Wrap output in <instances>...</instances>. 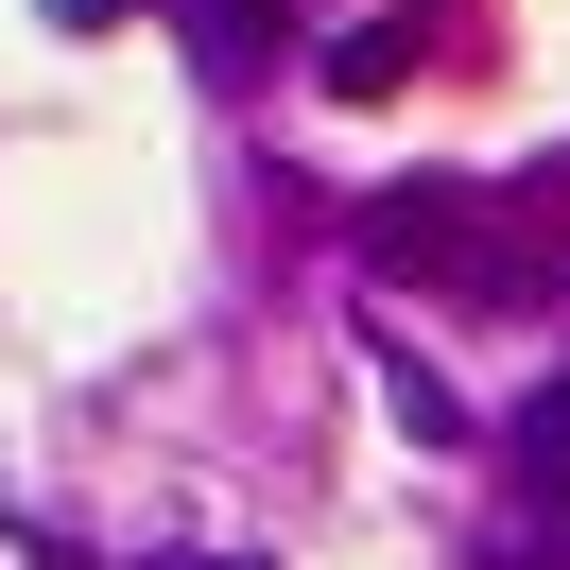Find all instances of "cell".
<instances>
[{
    "label": "cell",
    "mask_w": 570,
    "mask_h": 570,
    "mask_svg": "<svg viewBox=\"0 0 570 570\" xmlns=\"http://www.w3.org/2000/svg\"><path fill=\"white\" fill-rule=\"evenodd\" d=\"M363 259H381V277H450V294H535L553 277V259H519L484 225V190H381V208H363Z\"/></svg>",
    "instance_id": "cell-1"
},
{
    "label": "cell",
    "mask_w": 570,
    "mask_h": 570,
    "mask_svg": "<svg viewBox=\"0 0 570 570\" xmlns=\"http://www.w3.org/2000/svg\"><path fill=\"white\" fill-rule=\"evenodd\" d=\"M501 450H519V484H570V381H535V397H519V432H501Z\"/></svg>",
    "instance_id": "cell-2"
},
{
    "label": "cell",
    "mask_w": 570,
    "mask_h": 570,
    "mask_svg": "<svg viewBox=\"0 0 570 570\" xmlns=\"http://www.w3.org/2000/svg\"><path fill=\"white\" fill-rule=\"evenodd\" d=\"M328 87H346V105H363V87H397V18H363V36H328Z\"/></svg>",
    "instance_id": "cell-3"
},
{
    "label": "cell",
    "mask_w": 570,
    "mask_h": 570,
    "mask_svg": "<svg viewBox=\"0 0 570 570\" xmlns=\"http://www.w3.org/2000/svg\"><path fill=\"white\" fill-rule=\"evenodd\" d=\"M156 570H259V553H156Z\"/></svg>",
    "instance_id": "cell-4"
}]
</instances>
